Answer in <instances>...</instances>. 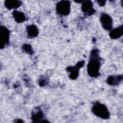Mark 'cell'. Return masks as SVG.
<instances>
[{"label": "cell", "mask_w": 123, "mask_h": 123, "mask_svg": "<svg viewBox=\"0 0 123 123\" xmlns=\"http://www.w3.org/2000/svg\"><path fill=\"white\" fill-rule=\"evenodd\" d=\"M98 50L96 49L92 50L90 60L87 64L88 74L92 77H96L99 75L100 62L98 59Z\"/></svg>", "instance_id": "cell-1"}, {"label": "cell", "mask_w": 123, "mask_h": 123, "mask_svg": "<svg viewBox=\"0 0 123 123\" xmlns=\"http://www.w3.org/2000/svg\"><path fill=\"white\" fill-rule=\"evenodd\" d=\"M93 113L97 116L103 119H107L110 117V112L107 107L101 103L97 102L92 108Z\"/></svg>", "instance_id": "cell-2"}, {"label": "cell", "mask_w": 123, "mask_h": 123, "mask_svg": "<svg viewBox=\"0 0 123 123\" xmlns=\"http://www.w3.org/2000/svg\"><path fill=\"white\" fill-rule=\"evenodd\" d=\"M70 1L68 0L60 1L56 5L57 12L61 15H67L70 13Z\"/></svg>", "instance_id": "cell-3"}, {"label": "cell", "mask_w": 123, "mask_h": 123, "mask_svg": "<svg viewBox=\"0 0 123 123\" xmlns=\"http://www.w3.org/2000/svg\"><path fill=\"white\" fill-rule=\"evenodd\" d=\"M10 38V31L5 26H0V49H3L9 42Z\"/></svg>", "instance_id": "cell-4"}, {"label": "cell", "mask_w": 123, "mask_h": 123, "mask_svg": "<svg viewBox=\"0 0 123 123\" xmlns=\"http://www.w3.org/2000/svg\"><path fill=\"white\" fill-rule=\"evenodd\" d=\"M100 22L102 26L107 30H110L112 27V20L111 17L107 14L102 13L100 17Z\"/></svg>", "instance_id": "cell-5"}, {"label": "cell", "mask_w": 123, "mask_h": 123, "mask_svg": "<svg viewBox=\"0 0 123 123\" xmlns=\"http://www.w3.org/2000/svg\"><path fill=\"white\" fill-rule=\"evenodd\" d=\"M84 62H78L75 66H70L67 68V70L71 73L69 77L72 79H75L78 76L79 68L83 66Z\"/></svg>", "instance_id": "cell-6"}, {"label": "cell", "mask_w": 123, "mask_h": 123, "mask_svg": "<svg viewBox=\"0 0 123 123\" xmlns=\"http://www.w3.org/2000/svg\"><path fill=\"white\" fill-rule=\"evenodd\" d=\"M82 10L87 16L94 13L95 10L93 8V3L90 0L84 1L82 3Z\"/></svg>", "instance_id": "cell-7"}, {"label": "cell", "mask_w": 123, "mask_h": 123, "mask_svg": "<svg viewBox=\"0 0 123 123\" xmlns=\"http://www.w3.org/2000/svg\"><path fill=\"white\" fill-rule=\"evenodd\" d=\"M44 114L39 108H36L32 112L31 119L34 122H43Z\"/></svg>", "instance_id": "cell-8"}, {"label": "cell", "mask_w": 123, "mask_h": 123, "mask_svg": "<svg viewBox=\"0 0 123 123\" xmlns=\"http://www.w3.org/2000/svg\"><path fill=\"white\" fill-rule=\"evenodd\" d=\"M26 31L28 37L30 38L35 37L38 34V29L37 26L34 25H27L26 26Z\"/></svg>", "instance_id": "cell-9"}, {"label": "cell", "mask_w": 123, "mask_h": 123, "mask_svg": "<svg viewBox=\"0 0 123 123\" xmlns=\"http://www.w3.org/2000/svg\"><path fill=\"white\" fill-rule=\"evenodd\" d=\"M123 26L121 25L113 30H111L110 33V36L111 38L117 39L123 35Z\"/></svg>", "instance_id": "cell-10"}, {"label": "cell", "mask_w": 123, "mask_h": 123, "mask_svg": "<svg viewBox=\"0 0 123 123\" xmlns=\"http://www.w3.org/2000/svg\"><path fill=\"white\" fill-rule=\"evenodd\" d=\"M4 5L8 9H16L22 5V2L19 0H7L5 1Z\"/></svg>", "instance_id": "cell-11"}, {"label": "cell", "mask_w": 123, "mask_h": 123, "mask_svg": "<svg viewBox=\"0 0 123 123\" xmlns=\"http://www.w3.org/2000/svg\"><path fill=\"white\" fill-rule=\"evenodd\" d=\"M12 15L15 21L18 23L23 22L26 20L25 15L21 12L15 10L12 12Z\"/></svg>", "instance_id": "cell-12"}, {"label": "cell", "mask_w": 123, "mask_h": 123, "mask_svg": "<svg viewBox=\"0 0 123 123\" xmlns=\"http://www.w3.org/2000/svg\"><path fill=\"white\" fill-rule=\"evenodd\" d=\"M123 79L122 75L109 76L107 79V83L112 86L118 85Z\"/></svg>", "instance_id": "cell-13"}, {"label": "cell", "mask_w": 123, "mask_h": 123, "mask_svg": "<svg viewBox=\"0 0 123 123\" xmlns=\"http://www.w3.org/2000/svg\"><path fill=\"white\" fill-rule=\"evenodd\" d=\"M22 48L24 51L29 54H32L33 53V49H32L31 46L29 44H24Z\"/></svg>", "instance_id": "cell-14"}, {"label": "cell", "mask_w": 123, "mask_h": 123, "mask_svg": "<svg viewBox=\"0 0 123 123\" xmlns=\"http://www.w3.org/2000/svg\"><path fill=\"white\" fill-rule=\"evenodd\" d=\"M98 4L99 6H103L105 5L106 1H99H99H98Z\"/></svg>", "instance_id": "cell-15"}]
</instances>
